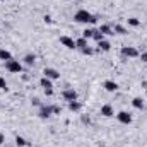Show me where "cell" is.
I'll return each mask as SVG.
<instances>
[{"instance_id":"obj_1","label":"cell","mask_w":147,"mask_h":147,"mask_svg":"<svg viewBox=\"0 0 147 147\" xmlns=\"http://www.w3.org/2000/svg\"><path fill=\"white\" fill-rule=\"evenodd\" d=\"M74 21L75 22H80V24H96V16L94 14H91V12H87L86 9H80V10H77L75 14H74Z\"/></svg>"},{"instance_id":"obj_2","label":"cell","mask_w":147,"mask_h":147,"mask_svg":"<svg viewBox=\"0 0 147 147\" xmlns=\"http://www.w3.org/2000/svg\"><path fill=\"white\" fill-rule=\"evenodd\" d=\"M5 69H7L10 74H21L22 72V65H21V62H19V60H14V58L5 62Z\"/></svg>"},{"instance_id":"obj_3","label":"cell","mask_w":147,"mask_h":147,"mask_svg":"<svg viewBox=\"0 0 147 147\" xmlns=\"http://www.w3.org/2000/svg\"><path fill=\"white\" fill-rule=\"evenodd\" d=\"M121 55H123V57H128V58H137L140 53H139V50L134 48V46H123V48H121Z\"/></svg>"},{"instance_id":"obj_4","label":"cell","mask_w":147,"mask_h":147,"mask_svg":"<svg viewBox=\"0 0 147 147\" xmlns=\"http://www.w3.org/2000/svg\"><path fill=\"white\" fill-rule=\"evenodd\" d=\"M43 75H45V77H48L50 80H58V79H60V72H58L57 69H51V67L43 69Z\"/></svg>"},{"instance_id":"obj_5","label":"cell","mask_w":147,"mask_h":147,"mask_svg":"<svg viewBox=\"0 0 147 147\" xmlns=\"http://www.w3.org/2000/svg\"><path fill=\"white\" fill-rule=\"evenodd\" d=\"M116 118H118V121L123 123V125H130V123H132V115L127 113V111H120V113H116Z\"/></svg>"},{"instance_id":"obj_6","label":"cell","mask_w":147,"mask_h":147,"mask_svg":"<svg viewBox=\"0 0 147 147\" xmlns=\"http://www.w3.org/2000/svg\"><path fill=\"white\" fill-rule=\"evenodd\" d=\"M60 43L65 46V48H69V50H75L77 46H75V39L70 36H60Z\"/></svg>"},{"instance_id":"obj_7","label":"cell","mask_w":147,"mask_h":147,"mask_svg":"<svg viewBox=\"0 0 147 147\" xmlns=\"http://www.w3.org/2000/svg\"><path fill=\"white\" fill-rule=\"evenodd\" d=\"M62 96H63V99H67V101H77V92H75L74 89H65V91L62 92Z\"/></svg>"},{"instance_id":"obj_8","label":"cell","mask_w":147,"mask_h":147,"mask_svg":"<svg viewBox=\"0 0 147 147\" xmlns=\"http://www.w3.org/2000/svg\"><path fill=\"white\" fill-rule=\"evenodd\" d=\"M103 87H105L108 92H116V91H118V84H116L115 80H105Z\"/></svg>"},{"instance_id":"obj_9","label":"cell","mask_w":147,"mask_h":147,"mask_svg":"<svg viewBox=\"0 0 147 147\" xmlns=\"http://www.w3.org/2000/svg\"><path fill=\"white\" fill-rule=\"evenodd\" d=\"M51 113H53L51 106H41L39 108V118H48V116H51Z\"/></svg>"},{"instance_id":"obj_10","label":"cell","mask_w":147,"mask_h":147,"mask_svg":"<svg viewBox=\"0 0 147 147\" xmlns=\"http://www.w3.org/2000/svg\"><path fill=\"white\" fill-rule=\"evenodd\" d=\"M39 86H41L45 91H46V89H53V84H51V80H50L48 77H45V75L39 79Z\"/></svg>"},{"instance_id":"obj_11","label":"cell","mask_w":147,"mask_h":147,"mask_svg":"<svg viewBox=\"0 0 147 147\" xmlns=\"http://www.w3.org/2000/svg\"><path fill=\"white\" fill-rule=\"evenodd\" d=\"M101 115H103V116H106V118L113 116V115H115L113 106H111V105H105V106H101Z\"/></svg>"},{"instance_id":"obj_12","label":"cell","mask_w":147,"mask_h":147,"mask_svg":"<svg viewBox=\"0 0 147 147\" xmlns=\"http://www.w3.org/2000/svg\"><path fill=\"white\" fill-rule=\"evenodd\" d=\"M132 106L137 108V110H144V108H146V103H144L142 98H134V99H132Z\"/></svg>"},{"instance_id":"obj_13","label":"cell","mask_w":147,"mask_h":147,"mask_svg":"<svg viewBox=\"0 0 147 147\" xmlns=\"http://www.w3.org/2000/svg\"><path fill=\"white\" fill-rule=\"evenodd\" d=\"M99 31H101L105 36H111V34H115V33H113V28H111L110 24H101V26H99Z\"/></svg>"},{"instance_id":"obj_14","label":"cell","mask_w":147,"mask_h":147,"mask_svg":"<svg viewBox=\"0 0 147 147\" xmlns=\"http://www.w3.org/2000/svg\"><path fill=\"white\" fill-rule=\"evenodd\" d=\"M98 48H99L101 51H110L111 50V43L110 41H106V39H103V41L98 43Z\"/></svg>"},{"instance_id":"obj_15","label":"cell","mask_w":147,"mask_h":147,"mask_svg":"<svg viewBox=\"0 0 147 147\" xmlns=\"http://www.w3.org/2000/svg\"><path fill=\"white\" fill-rule=\"evenodd\" d=\"M75 46H77L79 50H84V48H87L89 45H87V39H86V38L80 36L79 39H75Z\"/></svg>"},{"instance_id":"obj_16","label":"cell","mask_w":147,"mask_h":147,"mask_svg":"<svg viewBox=\"0 0 147 147\" xmlns=\"http://www.w3.org/2000/svg\"><path fill=\"white\" fill-rule=\"evenodd\" d=\"M80 108H82V105L79 103V101H69V110L70 111H80Z\"/></svg>"},{"instance_id":"obj_17","label":"cell","mask_w":147,"mask_h":147,"mask_svg":"<svg viewBox=\"0 0 147 147\" xmlns=\"http://www.w3.org/2000/svg\"><path fill=\"white\" fill-rule=\"evenodd\" d=\"M36 62V55H33V53H28L26 57H24V63L26 65H33Z\"/></svg>"},{"instance_id":"obj_18","label":"cell","mask_w":147,"mask_h":147,"mask_svg":"<svg viewBox=\"0 0 147 147\" xmlns=\"http://www.w3.org/2000/svg\"><path fill=\"white\" fill-rule=\"evenodd\" d=\"M0 60H3V62H7V60H12V55H10V51H7V50H0Z\"/></svg>"},{"instance_id":"obj_19","label":"cell","mask_w":147,"mask_h":147,"mask_svg":"<svg viewBox=\"0 0 147 147\" xmlns=\"http://www.w3.org/2000/svg\"><path fill=\"white\" fill-rule=\"evenodd\" d=\"M113 33H116V34H127L128 31L121 26V24H115V28H113Z\"/></svg>"},{"instance_id":"obj_20","label":"cell","mask_w":147,"mask_h":147,"mask_svg":"<svg viewBox=\"0 0 147 147\" xmlns=\"http://www.w3.org/2000/svg\"><path fill=\"white\" fill-rule=\"evenodd\" d=\"M94 33H96V29H91V28H87V29H84V31H82V38H86V39H91V38L94 36Z\"/></svg>"},{"instance_id":"obj_21","label":"cell","mask_w":147,"mask_h":147,"mask_svg":"<svg viewBox=\"0 0 147 147\" xmlns=\"http://www.w3.org/2000/svg\"><path fill=\"white\" fill-rule=\"evenodd\" d=\"M128 26H132V28H139V26H140V21H139L137 17H130V19H128Z\"/></svg>"},{"instance_id":"obj_22","label":"cell","mask_w":147,"mask_h":147,"mask_svg":"<svg viewBox=\"0 0 147 147\" xmlns=\"http://www.w3.org/2000/svg\"><path fill=\"white\" fill-rule=\"evenodd\" d=\"M26 144H28V142H26V139H22V137H19V135L16 137V146H17V147H24Z\"/></svg>"},{"instance_id":"obj_23","label":"cell","mask_w":147,"mask_h":147,"mask_svg":"<svg viewBox=\"0 0 147 147\" xmlns=\"http://www.w3.org/2000/svg\"><path fill=\"white\" fill-rule=\"evenodd\" d=\"M92 38H94V39L99 43V41H103V39H105V34H103L99 29H96V33H94V36H92Z\"/></svg>"},{"instance_id":"obj_24","label":"cell","mask_w":147,"mask_h":147,"mask_svg":"<svg viewBox=\"0 0 147 147\" xmlns=\"http://www.w3.org/2000/svg\"><path fill=\"white\" fill-rule=\"evenodd\" d=\"M0 89H2V91H7V89H9V87H7V82H5L3 77H0Z\"/></svg>"},{"instance_id":"obj_25","label":"cell","mask_w":147,"mask_h":147,"mask_svg":"<svg viewBox=\"0 0 147 147\" xmlns=\"http://www.w3.org/2000/svg\"><path fill=\"white\" fill-rule=\"evenodd\" d=\"M80 51H82L84 55H92V53H94V51H92V48H89V46H87V48H84V50H80Z\"/></svg>"},{"instance_id":"obj_26","label":"cell","mask_w":147,"mask_h":147,"mask_svg":"<svg viewBox=\"0 0 147 147\" xmlns=\"http://www.w3.org/2000/svg\"><path fill=\"white\" fill-rule=\"evenodd\" d=\"M139 57H140V60H142V62H147V50H146V51H142Z\"/></svg>"},{"instance_id":"obj_27","label":"cell","mask_w":147,"mask_h":147,"mask_svg":"<svg viewBox=\"0 0 147 147\" xmlns=\"http://www.w3.org/2000/svg\"><path fill=\"white\" fill-rule=\"evenodd\" d=\"M51 108H53V113H55V115H60V113H62V108H60V106H51Z\"/></svg>"},{"instance_id":"obj_28","label":"cell","mask_w":147,"mask_h":147,"mask_svg":"<svg viewBox=\"0 0 147 147\" xmlns=\"http://www.w3.org/2000/svg\"><path fill=\"white\" fill-rule=\"evenodd\" d=\"M45 22H46V24H51V22H53V19H51L50 16H45Z\"/></svg>"},{"instance_id":"obj_29","label":"cell","mask_w":147,"mask_h":147,"mask_svg":"<svg viewBox=\"0 0 147 147\" xmlns=\"http://www.w3.org/2000/svg\"><path fill=\"white\" fill-rule=\"evenodd\" d=\"M2 144H5V135L0 132V146H2Z\"/></svg>"},{"instance_id":"obj_30","label":"cell","mask_w":147,"mask_h":147,"mask_svg":"<svg viewBox=\"0 0 147 147\" xmlns=\"http://www.w3.org/2000/svg\"><path fill=\"white\" fill-rule=\"evenodd\" d=\"M0 2H5V0H0Z\"/></svg>"}]
</instances>
